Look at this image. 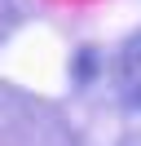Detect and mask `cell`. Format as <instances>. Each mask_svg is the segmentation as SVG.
I'll list each match as a JSON object with an SVG mask.
<instances>
[{"label":"cell","mask_w":141,"mask_h":146,"mask_svg":"<svg viewBox=\"0 0 141 146\" xmlns=\"http://www.w3.org/2000/svg\"><path fill=\"white\" fill-rule=\"evenodd\" d=\"M0 146H88L79 119L62 102L0 80Z\"/></svg>","instance_id":"2"},{"label":"cell","mask_w":141,"mask_h":146,"mask_svg":"<svg viewBox=\"0 0 141 146\" xmlns=\"http://www.w3.org/2000/svg\"><path fill=\"white\" fill-rule=\"evenodd\" d=\"M93 84L97 98L88 93V124L84 142L88 146H141V31L119 40L110 53V66H97ZM88 89V84H84Z\"/></svg>","instance_id":"1"}]
</instances>
